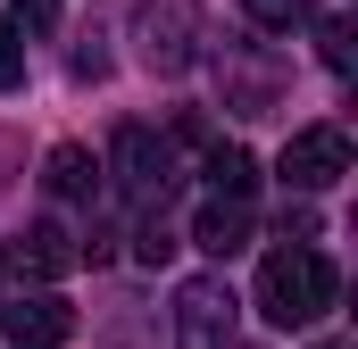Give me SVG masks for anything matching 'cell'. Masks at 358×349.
<instances>
[{
    "mask_svg": "<svg viewBox=\"0 0 358 349\" xmlns=\"http://www.w3.org/2000/svg\"><path fill=\"white\" fill-rule=\"evenodd\" d=\"M334 291H342V274H334V258L317 242H283L259 266V316L267 325H317L334 308Z\"/></svg>",
    "mask_w": 358,
    "mask_h": 349,
    "instance_id": "cell-1",
    "label": "cell"
},
{
    "mask_svg": "<svg viewBox=\"0 0 358 349\" xmlns=\"http://www.w3.org/2000/svg\"><path fill=\"white\" fill-rule=\"evenodd\" d=\"M108 174H117L125 200L167 208V191H176V142L150 133V125H117V142H108Z\"/></svg>",
    "mask_w": 358,
    "mask_h": 349,
    "instance_id": "cell-2",
    "label": "cell"
},
{
    "mask_svg": "<svg viewBox=\"0 0 358 349\" xmlns=\"http://www.w3.org/2000/svg\"><path fill=\"white\" fill-rule=\"evenodd\" d=\"M234 291L225 274H192L176 283V349H234Z\"/></svg>",
    "mask_w": 358,
    "mask_h": 349,
    "instance_id": "cell-3",
    "label": "cell"
},
{
    "mask_svg": "<svg viewBox=\"0 0 358 349\" xmlns=\"http://www.w3.org/2000/svg\"><path fill=\"white\" fill-rule=\"evenodd\" d=\"M192 59H200V0H150L142 8V67L183 75Z\"/></svg>",
    "mask_w": 358,
    "mask_h": 349,
    "instance_id": "cell-4",
    "label": "cell"
},
{
    "mask_svg": "<svg viewBox=\"0 0 358 349\" xmlns=\"http://www.w3.org/2000/svg\"><path fill=\"white\" fill-rule=\"evenodd\" d=\"M342 174H350V133L342 125H300L283 142V183L292 191H334Z\"/></svg>",
    "mask_w": 358,
    "mask_h": 349,
    "instance_id": "cell-5",
    "label": "cell"
},
{
    "mask_svg": "<svg viewBox=\"0 0 358 349\" xmlns=\"http://www.w3.org/2000/svg\"><path fill=\"white\" fill-rule=\"evenodd\" d=\"M0 333H8L17 349H59L67 333H76V308H67L59 291H25V299L0 308Z\"/></svg>",
    "mask_w": 358,
    "mask_h": 349,
    "instance_id": "cell-6",
    "label": "cell"
},
{
    "mask_svg": "<svg viewBox=\"0 0 358 349\" xmlns=\"http://www.w3.org/2000/svg\"><path fill=\"white\" fill-rule=\"evenodd\" d=\"M250 200L242 191H208L200 200V216H192V250H208V258H234V250H250Z\"/></svg>",
    "mask_w": 358,
    "mask_h": 349,
    "instance_id": "cell-7",
    "label": "cell"
},
{
    "mask_svg": "<svg viewBox=\"0 0 358 349\" xmlns=\"http://www.w3.org/2000/svg\"><path fill=\"white\" fill-rule=\"evenodd\" d=\"M8 266H17V274H34V283H59V274H76V266H84V250H76V233H67L59 216H42V225H25V242L8 250Z\"/></svg>",
    "mask_w": 358,
    "mask_h": 349,
    "instance_id": "cell-8",
    "label": "cell"
},
{
    "mask_svg": "<svg viewBox=\"0 0 358 349\" xmlns=\"http://www.w3.org/2000/svg\"><path fill=\"white\" fill-rule=\"evenodd\" d=\"M275 91H283V67L259 59V50H225V108L234 117H267Z\"/></svg>",
    "mask_w": 358,
    "mask_h": 349,
    "instance_id": "cell-9",
    "label": "cell"
},
{
    "mask_svg": "<svg viewBox=\"0 0 358 349\" xmlns=\"http://www.w3.org/2000/svg\"><path fill=\"white\" fill-rule=\"evenodd\" d=\"M42 183H50L59 200H92V183H100V158H92L84 142H59V150L42 158Z\"/></svg>",
    "mask_w": 358,
    "mask_h": 349,
    "instance_id": "cell-10",
    "label": "cell"
},
{
    "mask_svg": "<svg viewBox=\"0 0 358 349\" xmlns=\"http://www.w3.org/2000/svg\"><path fill=\"white\" fill-rule=\"evenodd\" d=\"M200 174H208V191H242V200H250V183H259V158H250L242 142H208Z\"/></svg>",
    "mask_w": 358,
    "mask_h": 349,
    "instance_id": "cell-11",
    "label": "cell"
},
{
    "mask_svg": "<svg viewBox=\"0 0 358 349\" xmlns=\"http://www.w3.org/2000/svg\"><path fill=\"white\" fill-rule=\"evenodd\" d=\"M242 8H250V25H267V34H292V25L317 17V0H242Z\"/></svg>",
    "mask_w": 358,
    "mask_h": 349,
    "instance_id": "cell-12",
    "label": "cell"
},
{
    "mask_svg": "<svg viewBox=\"0 0 358 349\" xmlns=\"http://www.w3.org/2000/svg\"><path fill=\"white\" fill-rule=\"evenodd\" d=\"M17 84H25V34L0 17V91H17Z\"/></svg>",
    "mask_w": 358,
    "mask_h": 349,
    "instance_id": "cell-13",
    "label": "cell"
},
{
    "mask_svg": "<svg viewBox=\"0 0 358 349\" xmlns=\"http://www.w3.org/2000/svg\"><path fill=\"white\" fill-rule=\"evenodd\" d=\"M8 25L17 34H50L59 25V0H8Z\"/></svg>",
    "mask_w": 358,
    "mask_h": 349,
    "instance_id": "cell-14",
    "label": "cell"
},
{
    "mask_svg": "<svg viewBox=\"0 0 358 349\" xmlns=\"http://www.w3.org/2000/svg\"><path fill=\"white\" fill-rule=\"evenodd\" d=\"M325 67L350 75V25H342V17H325Z\"/></svg>",
    "mask_w": 358,
    "mask_h": 349,
    "instance_id": "cell-15",
    "label": "cell"
},
{
    "mask_svg": "<svg viewBox=\"0 0 358 349\" xmlns=\"http://www.w3.org/2000/svg\"><path fill=\"white\" fill-rule=\"evenodd\" d=\"M283 242H317V208H283Z\"/></svg>",
    "mask_w": 358,
    "mask_h": 349,
    "instance_id": "cell-16",
    "label": "cell"
},
{
    "mask_svg": "<svg viewBox=\"0 0 358 349\" xmlns=\"http://www.w3.org/2000/svg\"><path fill=\"white\" fill-rule=\"evenodd\" d=\"M325 349H334V341H325Z\"/></svg>",
    "mask_w": 358,
    "mask_h": 349,
    "instance_id": "cell-17",
    "label": "cell"
}]
</instances>
